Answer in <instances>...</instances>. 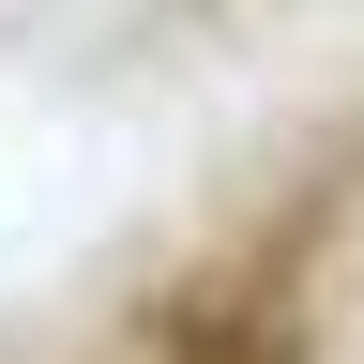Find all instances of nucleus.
<instances>
[{"label":"nucleus","instance_id":"f257e3e1","mask_svg":"<svg viewBox=\"0 0 364 364\" xmlns=\"http://www.w3.org/2000/svg\"><path fill=\"white\" fill-rule=\"evenodd\" d=\"M152 364H304V318L273 289H243V273H213V289H182L152 318Z\"/></svg>","mask_w":364,"mask_h":364}]
</instances>
